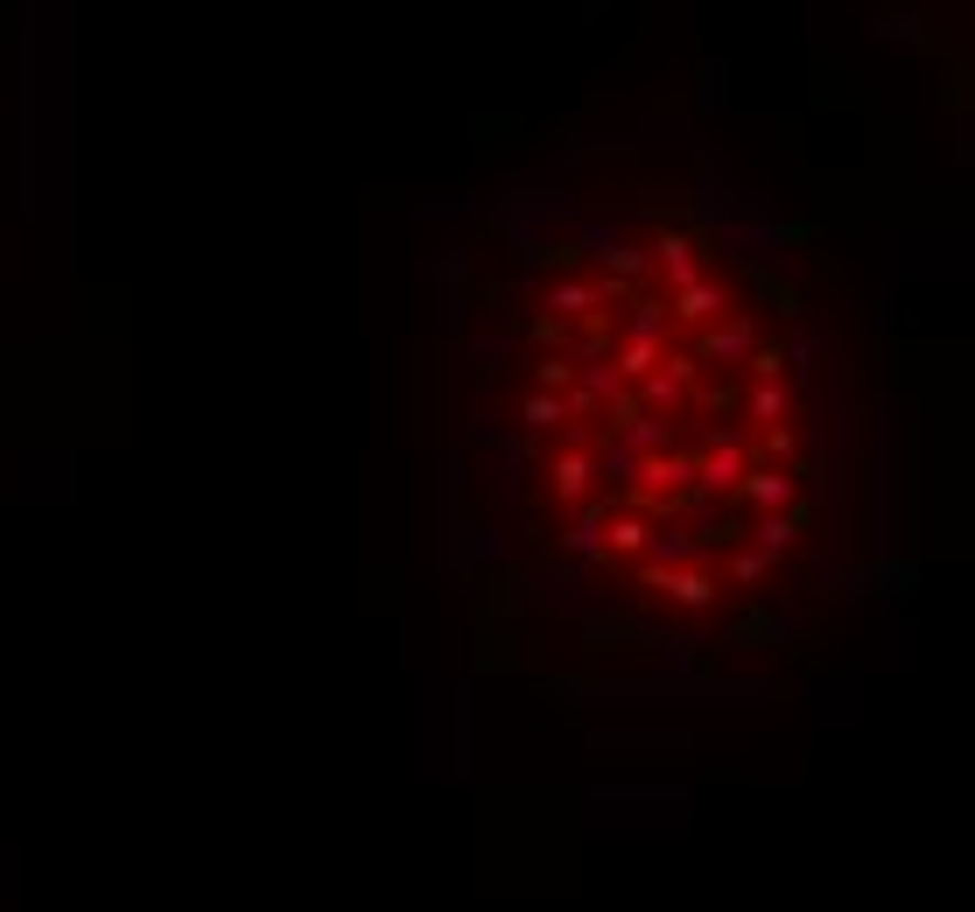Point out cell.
I'll use <instances>...</instances> for the list:
<instances>
[{
  "mask_svg": "<svg viewBox=\"0 0 975 912\" xmlns=\"http://www.w3.org/2000/svg\"><path fill=\"white\" fill-rule=\"evenodd\" d=\"M443 547L562 702L779 681L843 590L835 345L800 239L695 134L506 169L443 246Z\"/></svg>",
  "mask_w": 975,
  "mask_h": 912,
  "instance_id": "obj_1",
  "label": "cell"
}]
</instances>
